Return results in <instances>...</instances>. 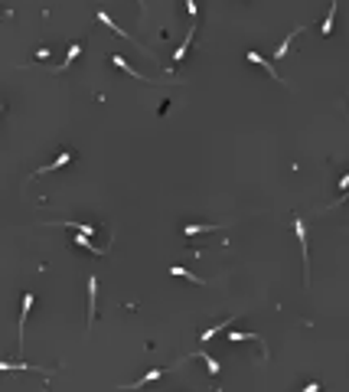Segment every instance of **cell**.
Listing matches in <instances>:
<instances>
[{
    "label": "cell",
    "instance_id": "obj_9",
    "mask_svg": "<svg viewBox=\"0 0 349 392\" xmlns=\"http://www.w3.org/2000/svg\"><path fill=\"white\" fill-rule=\"evenodd\" d=\"M75 245H82V249L95 252V255H105V249H95V245H92V236H85V232H79V236H75Z\"/></svg>",
    "mask_w": 349,
    "mask_h": 392
},
{
    "label": "cell",
    "instance_id": "obj_5",
    "mask_svg": "<svg viewBox=\"0 0 349 392\" xmlns=\"http://www.w3.org/2000/svg\"><path fill=\"white\" fill-rule=\"evenodd\" d=\"M248 63H255V66H261L264 72L271 75V79H277V72H274V66L268 63V59H261V52H248ZM277 82H284V79H277Z\"/></svg>",
    "mask_w": 349,
    "mask_h": 392
},
{
    "label": "cell",
    "instance_id": "obj_3",
    "mask_svg": "<svg viewBox=\"0 0 349 392\" xmlns=\"http://www.w3.org/2000/svg\"><path fill=\"white\" fill-rule=\"evenodd\" d=\"M69 160H72V150H62V154H59V157H56V160H52V163H46V167H39L36 174L30 177V180H36V177H43V174H52V170L65 167V163H69Z\"/></svg>",
    "mask_w": 349,
    "mask_h": 392
},
{
    "label": "cell",
    "instance_id": "obj_11",
    "mask_svg": "<svg viewBox=\"0 0 349 392\" xmlns=\"http://www.w3.org/2000/svg\"><path fill=\"white\" fill-rule=\"evenodd\" d=\"M79 52H82V46H79V43H72V46H69V52H65V63H62V66H59V69H56V72H65V69H69V63H72V59H75V56H79Z\"/></svg>",
    "mask_w": 349,
    "mask_h": 392
},
{
    "label": "cell",
    "instance_id": "obj_10",
    "mask_svg": "<svg viewBox=\"0 0 349 392\" xmlns=\"http://www.w3.org/2000/svg\"><path fill=\"white\" fill-rule=\"evenodd\" d=\"M193 33H196V26H189V33H186V39H183V46L173 52V63H183V56H186V49H189V39H193Z\"/></svg>",
    "mask_w": 349,
    "mask_h": 392
},
{
    "label": "cell",
    "instance_id": "obj_7",
    "mask_svg": "<svg viewBox=\"0 0 349 392\" xmlns=\"http://www.w3.org/2000/svg\"><path fill=\"white\" fill-rule=\"evenodd\" d=\"M222 226H209V222H199V226H183V236H202V232H216Z\"/></svg>",
    "mask_w": 349,
    "mask_h": 392
},
{
    "label": "cell",
    "instance_id": "obj_19",
    "mask_svg": "<svg viewBox=\"0 0 349 392\" xmlns=\"http://www.w3.org/2000/svg\"><path fill=\"white\" fill-rule=\"evenodd\" d=\"M141 10H144V0H141Z\"/></svg>",
    "mask_w": 349,
    "mask_h": 392
},
{
    "label": "cell",
    "instance_id": "obj_1",
    "mask_svg": "<svg viewBox=\"0 0 349 392\" xmlns=\"http://www.w3.org/2000/svg\"><path fill=\"white\" fill-rule=\"evenodd\" d=\"M294 236L300 242V252H304V274H307V261H310V249H307V229H304V219H294Z\"/></svg>",
    "mask_w": 349,
    "mask_h": 392
},
{
    "label": "cell",
    "instance_id": "obj_14",
    "mask_svg": "<svg viewBox=\"0 0 349 392\" xmlns=\"http://www.w3.org/2000/svg\"><path fill=\"white\" fill-rule=\"evenodd\" d=\"M163 376V369H150V373H144L137 382H134V386H147V382H154V379H160Z\"/></svg>",
    "mask_w": 349,
    "mask_h": 392
},
{
    "label": "cell",
    "instance_id": "obj_8",
    "mask_svg": "<svg viewBox=\"0 0 349 392\" xmlns=\"http://www.w3.org/2000/svg\"><path fill=\"white\" fill-rule=\"evenodd\" d=\"M30 307H33V294L26 291L23 301H20V311H23V317H20V337H23V327H26V314H30Z\"/></svg>",
    "mask_w": 349,
    "mask_h": 392
},
{
    "label": "cell",
    "instance_id": "obj_2",
    "mask_svg": "<svg viewBox=\"0 0 349 392\" xmlns=\"http://www.w3.org/2000/svg\"><path fill=\"white\" fill-rule=\"evenodd\" d=\"M95 301H98V278H95V274H88V327L95 324V311H98V307H95Z\"/></svg>",
    "mask_w": 349,
    "mask_h": 392
},
{
    "label": "cell",
    "instance_id": "obj_12",
    "mask_svg": "<svg viewBox=\"0 0 349 392\" xmlns=\"http://www.w3.org/2000/svg\"><path fill=\"white\" fill-rule=\"evenodd\" d=\"M300 30H304V26H294V33H291V36H287V39H284V43H281V46H277V52H274V56H277V59H281V56H287V49H291V39H294V36H297V33H300Z\"/></svg>",
    "mask_w": 349,
    "mask_h": 392
},
{
    "label": "cell",
    "instance_id": "obj_17",
    "mask_svg": "<svg viewBox=\"0 0 349 392\" xmlns=\"http://www.w3.org/2000/svg\"><path fill=\"white\" fill-rule=\"evenodd\" d=\"M229 340H261V337H255V333H235V330H232Z\"/></svg>",
    "mask_w": 349,
    "mask_h": 392
},
{
    "label": "cell",
    "instance_id": "obj_6",
    "mask_svg": "<svg viewBox=\"0 0 349 392\" xmlns=\"http://www.w3.org/2000/svg\"><path fill=\"white\" fill-rule=\"evenodd\" d=\"M336 7H339V0H333V4H330V10H326L323 26H320V30H323L326 36H330V33H333V26H336Z\"/></svg>",
    "mask_w": 349,
    "mask_h": 392
},
{
    "label": "cell",
    "instance_id": "obj_18",
    "mask_svg": "<svg viewBox=\"0 0 349 392\" xmlns=\"http://www.w3.org/2000/svg\"><path fill=\"white\" fill-rule=\"evenodd\" d=\"M186 13H189V17L196 20V13H199V7H196V0H186Z\"/></svg>",
    "mask_w": 349,
    "mask_h": 392
},
{
    "label": "cell",
    "instance_id": "obj_13",
    "mask_svg": "<svg viewBox=\"0 0 349 392\" xmlns=\"http://www.w3.org/2000/svg\"><path fill=\"white\" fill-rule=\"evenodd\" d=\"M170 274H180V278H189V281H196V285H202V278H196V274L186 271L183 265H173V268H170Z\"/></svg>",
    "mask_w": 349,
    "mask_h": 392
},
{
    "label": "cell",
    "instance_id": "obj_15",
    "mask_svg": "<svg viewBox=\"0 0 349 392\" xmlns=\"http://www.w3.org/2000/svg\"><path fill=\"white\" fill-rule=\"evenodd\" d=\"M225 327H229V320H225V324H216V327H209V330H202V333H199V340H212V337H216L219 333V330H225Z\"/></svg>",
    "mask_w": 349,
    "mask_h": 392
},
{
    "label": "cell",
    "instance_id": "obj_4",
    "mask_svg": "<svg viewBox=\"0 0 349 392\" xmlns=\"http://www.w3.org/2000/svg\"><path fill=\"white\" fill-rule=\"evenodd\" d=\"M98 20H101V23H105V26H111V30H114V33H118V36H124V39H131V43H134V46H137V49H141V52H147V46H144V43H137V39H134V36H131V33H127V30H121V26H114V23H111V17H108V13H105V10H101V13H98Z\"/></svg>",
    "mask_w": 349,
    "mask_h": 392
},
{
    "label": "cell",
    "instance_id": "obj_16",
    "mask_svg": "<svg viewBox=\"0 0 349 392\" xmlns=\"http://www.w3.org/2000/svg\"><path fill=\"white\" fill-rule=\"evenodd\" d=\"M199 360H202V363H206V366H209V373H212V376H216V373H219V369H222V366H219V363H216V360H212V356H209V353H199Z\"/></svg>",
    "mask_w": 349,
    "mask_h": 392
}]
</instances>
